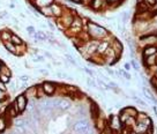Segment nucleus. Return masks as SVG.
<instances>
[{"label": "nucleus", "mask_w": 157, "mask_h": 134, "mask_svg": "<svg viewBox=\"0 0 157 134\" xmlns=\"http://www.w3.org/2000/svg\"><path fill=\"white\" fill-rule=\"evenodd\" d=\"M87 34L89 35L90 40L93 38L94 40H102L105 37H108L109 33L102 25H98L95 22H88L87 23Z\"/></svg>", "instance_id": "1"}, {"label": "nucleus", "mask_w": 157, "mask_h": 134, "mask_svg": "<svg viewBox=\"0 0 157 134\" xmlns=\"http://www.w3.org/2000/svg\"><path fill=\"white\" fill-rule=\"evenodd\" d=\"M72 128L78 134H93V128L88 119H78L74 123Z\"/></svg>", "instance_id": "2"}, {"label": "nucleus", "mask_w": 157, "mask_h": 134, "mask_svg": "<svg viewBox=\"0 0 157 134\" xmlns=\"http://www.w3.org/2000/svg\"><path fill=\"white\" fill-rule=\"evenodd\" d=\"M14 127H15V133L16 134H28L29 128L31 127L28 118L25 117H20L14 120Z\"/></svg>", "instance_id": "3"}, {"label": "nucleus", "mask_w": 157, "mask_h": 134, "mask_svg": "<svg viewBox=\"0 0 157 134\" xmlns=\"http://www.w3.org/2000/svg\"><path fill=\"white\" fill-rule=\"evenodd\" d=\"M73 20H74V15L72 14V13H69V12H64L63 15L58 19L57 23H58V27L60 28V29L66 30L71 27Z\"/></svg>", "instance_id": "4"}, {"label": "nucleus", "mask_w": 157, "mask_h": 134, "mask_svg": "<svg viewBox=\"0 0 157 134\" xmlns=\"http://www.w3.org/2000/svg\"><path fill=\"white\" fill-rule=\"evenodd\" d=\"M54 109L59 111H67L71 108V102L66 98H57L53 99Z\"/></svg>", "instance_id": "5"}, {"label": "nucleus", "mask_w": 157, "mask_h": 134, "mask_svg": "<svg viewBox=\"0 0 157 134\" xmlns=\"http://www.w3.org/2000/svg\"><path fill=\"white\" fill-rule=\"evenodd\" d=\"M15 104H16V106H17L20 113H21V112H23V111L27 109L28 98L25 97V95H19V96L16 97V99H15Z\"/></svg>", "instance_id": "6"}, {"label": "nucleus", "mask_w": 157, "mask_h": 134, "mask_svg": "<svg viewBox=\"0 0 157 134\" xmlns=\"http://www.w3.org/2000/svg\"><path fill=\"white\" fill-rule=\"evenodd\" d=\"M103 56H104V60H105L106 63H109L110 65L113 64L114 61H117V59H118V56L116 55V52H114L111 48H109V49L103 53Z\"/></svg>", "instance_id": "7"}, {"label": "nucleus", "mask_w": 157, "mask_h": 134, "mask_svg": "<svg viewBox=\"0 0 157 134\" xmlns=\"http://www.w3.org/2000/svg\"><path fill=\"white\" fill-rule=\"evenodd\" d=\"M40 87H42V89H43V91H44V94L48 95V96L53 95L54 93H56V90H57L56 85L52 83V82H44Z\"/></svg>", "instance_id": "8"}, {"label": "nucleus", "mask_w": 157, "mask_h": 134, "mask_svg": "<svg viewBox=\"0 0 157 134\" xmlns=\"http://www.w3.org/2000/svg\"><path fill=\"white\" fill-rule=\"evenodd\" d=\"M123 126V123L119 118V116H111L110 118V127L112 129H120Z\"/></svg>", "instance_id": "9"}, {"label": "nucleus", "mask_w": 157, "mask_h": 134, "mask_svg": "<svg viewBox=\"0 0 157 134\" xmlns=\"http://www.w3.org/2000/svg\"><path fill=\"white\" fill-rule=\"evenodd\" d=\"M50 8H51V13H52V16L54 17H57L59 19L63 13H64V10H63V7L59 5V4H52V5L50 6Z\"/></svg>", "instance_id": "10"}, {"label": "nucleus", "mask_w": 157, "mask_h": 134, "mask_svg": "<svg viewBox=\"0 0 157 134\" xmlns=\"http://www.w3.org/2000/svg\"><path fill=\"white\" fill-rule=\"evenodd\" d=\"M109 48H110V42H109L108 40H102L97 45V51H96V53L103 56V53L109 49Z\"/></svg>", "instance_id": "11"}, {"label": "nucleus", "mask_w": 157, "mask_h": 134, "mask_svg": "<svg viewBox=\"0 0 157 134\" xmlns=\"http://www.w3.org/2000/svg\"><path fill=\"white\" fill-rule=\"evenodd\" d=\"M143 57L146 58V57H149V56H154L157 53V46L156 45H147L144 49H143Z\"/></svg>", "instance_id": "12"}, {"label": "nucleus", "mask_w": 157, "mask_h": 134, "mask_svg": "<svg viewBox=\"0 0 157 134\" xmlns=\"http://www.w3.org/2000/svg\"><path fill=\"white\" fill-rule=\"evenodd\" d=\"M110 48L116 52L117 56H119L123 52V45H121V43L118 40H113L112 42H111V44H110Z\"/></svg>", "instance_id": "13"}, {"label": "nucleus", "mask_w": 157, "mask_h": 134, "mask_svg": "<svg viewBox=\"0 0 157 134\" xmlns=\"http://www.w3.org/2000/svg\"><path fill=\"white\" fill-rule=\"evenodd\" d=\"M37 89H38L37 86H31L29 88H27L25 96L27 98H35V97H37Z\"/></svg>", "instance_id": "14"}, {"label": "nucleus", "mask_w": 157, "mask_h": 134, "mask_svg": "<svg viewBox=\"0 0 157 134\" xmlns=\"http://www.w3.org/2000/svg\"><path fill=\"white\" fill-rule=\"evenodd\" d=\"M121 112L123 113H125L126 116H128V117H133V118H136L137 116V110L135 109V108H133V106H128V108H125V109L121 110Z\"/></svg>", "instance_id": "15"}, {"label": "nucleus", "mask_w": 157, "mask_h": 134, "mask_svg": "<svg viewBox=\"0 0 157 134\" xmlns=\"http://www.w3.org/2000/svg\"><path fill=\"white\" fill-rule=\"evenodd\" d=\"M34 2L38 8H42V7H49L54 4V0H35Z\"/></svg>", "instance_id": "16"}, {"label": "nucleus", "mask_w": 157, "mask_h": 134, "mask_svg": "<svg viewBox=\"0 0 157 134\" xmlns=\"http://www.w3.org/2000/svg\"><path fill=\"white\" fill-rule=\"evenodd\" d=\"M104 5H105V0H91L90 2L91 8L95 10H99L101 8H103Z\"/></svg>", "instance_id": "17"}, {"label": "nucleus", "mask_w": 157, "mask_h": 134, "mask_svg": "<svg viewBox=\"0 0 157 134\" xmlns=\"http://www.w3.org/2000/svg\"><path fill=\"white\" fill-rule=\"evenodd\" d=\"M10 37H12V33L10 30H1L0 33V40L1 42H10Z\"/></svg>", "instance_id": "18"}, {"label": "nucleus", "mask_w": 157, "mask_h": 134, "mask_svg": "<svg viewBox=\"0 0 157 134\" xmlns=\"http://www.w3.org/2000/svg\"><path fill=\"white\" fill-rule=\"evenodd\" d=\"M34 38L36 40H39V42H45V40H48V35H46L45 33H43V31L38 30V31H36V33H35Z\"/></svg>", "instance_id": "19"}, {"label": "nucleus", "mask_w": 157, "mask_h": 134, "mask_svg": "<svg viewBox=\"0 0 157 134\" xmlns=\"http://www.w3.org/2000/svg\"><path fill=\"white\" fill-rule=\"evenodd\" d=\"M10 43H13L15 46H19V45H22L23 44V40L21 37H19L17 35H15V34H12V37H10Z\"/></svg>", "instance_id": "20"}, {"label": "nucleus", "mask_w": 157, "mask_h": 134, "mask_svg": "<svg viewBox=\"0 0 157 134\" xmlns=\"http://www.w3.org/2000/svg\"><path fill=\"white\" fill-rule=\"evenodd\" d=\"M90 112H91V116L93 118L97 119L98 118V114H99V108L96 103H91V106H90Z\"/></svg>", "instance_id": "21"}, {"label": "nucleus", "mask_w": 157, "mask_h": 134, "mask_svg": "<svg viewBox=\"0 0 157 134\" xmlns=\"http://www.w3.org/2000/svg\"><path fill=\"white\" fill-rule=\"evenodd\" d=\"M4 45H5L6 50L8 52H10L12 55H16V46L13 43H10V42H4Z\"/></svg>", "instance_id": "22"}, {"label": "nucleus", "mask_w": 157, "mask_h": 134, "mask_svg": "<svg viewBox=\"0 0 157 134\" xmlns=\"http://www.w3.org/2000/svg\"><path fill=\"white\" fill-rule=\"evenodd\" d=\"M7 123H8V120L6 119L4 116H1L0 117V133H2V132L6 131V128H7Z\"/></svg>", "instance_id": "23"}, {"label": "nucleus", "mask_w": 157, "mask_h": 134, "mask_svg": "<svg viewBox=\"0 0 157 134\" xmlns=\"http://www.w3.org/2000/svg\"><path fill=\"white\" fill-rule=\"evenodd\" d=\"M146 65L149 66V67H151V66H154V65H156V55L146 57Z\"/></svg>", "instance_id": "24"}, {"label": "nucleus", "mask_w": 157, "mask_h": 134, "mask_svg": "<svg viewBox=\"0 0 157 134\" xmlns=\"http://www.w3.org/2000/svg\"><path fill=\"white\" fill-rule=\"evenodd\" d=\"M148 7H149V6H148L144 1H141V2H139V4H137V12H139V13H144V12H148Z\"/></svg>", "instance_id": "25"}, {"label": "nucleus", "mask_w": 157, "mask_h": 134, "mask_svg": "<svg viewBox=\"0 0 157 134\" xmlns=\"http://www.w3.org/2000/svg\"><path fill=\"white\" fill-rule=\"evenodd\" d=\"M96 126H97V128L99 131H102L106 127V123H105V120L102 119V118H97V123H96Z\"/></svg>", "instance_id": "26"}, {"label": "nucleus", "mask_w": 157, "mask_h": 134, "mask_svg": "<svg viewBox=\"0 0 157 134\" xmlns=\"http://www.w3.org/2000/svg\"><path fill=\"white\" fill-rule=\"evenodd\" d=\"M39 10H40V13H42L43 15H45V16H52L50 6L49 7H42V8H39Z\"/></svg>", "instance_id": "27"}, {"label": "nucleus", "mask_w": 157, "mask_h": 134, "mask_svg": "<svg viewBox=\"0 0 157 134\" xmlns=\"http://www.w3.org/2000/svg\"><path fill=\"white\" fill-rule=\"evenodd\" d=\"M135 123H136L135 118H133V117H128L127 119L124 121V125H126V126H134Z\"/></svg>", "instance_id": "28"}, {"label": "nucleus", "mask_w": 157, "mask_h": 134, "mask_svg": "<svg viewBox=\"0 0 157 134\" xmlns=\"http://www.w3.org/2000/svg\"><path fill=\"white\" fill-rule=\"evenodd\" d=\"M0 73H2V74H6V75H10V76H12V72H10V70L7 67V66H5V65H1V68H0Z\"/></svg>", "instance_id": "29"}, {"label": "nucleus", "mask_w": 157, "mask_h": 134, "mask_svg": "<svg viewBox=\"0 0 157 134\" xmlns=\"http://www.w3.org/2000/svg\"><path fill=\"white\" fill-rule=\"evenodd\" d=\"M0 81L4 82V83H8V82L10 81V75H6V74L0 73Z\"/></svg>", "instance_id": "30"}, {"label": "nucleus", "mask_w": 157, "mask_h": 134, "mask_svg": "<svg viewBox=\"0 0 157 134\" xmlns=\"http://www.w3.org/2000/svg\"><path fill=\"white\" fill-rule=\"evenodd\" d=\"M143 95H144V96H146V97H147L149 101H151V102H155V98L152 97L151 93H150V91H149L148 89H146V88L143 89Z\"/></svg>", "instance_id": "31"}, {"label": "nucleus", "mask_w": 157, "mask_h": 134, "mask_svg": "<svg viewBox=\"0 0 157 134\" xmlns=\"http://www.w3.org/2000/svg\"><path fill=\"white\" fill-rule=\"evenodd\" d=\"M27 33H28L30 36H34L35 33H36V29H35L33 25H28V27H27Z\"/></svg>", "instance_id": "32"}, {"label": "nucleus", "mask_w": 157, "mask_h": 134, "mask_svg": "<svg viewBox=\"0 0 157 134\" xmlns=\"http://www.w3.org/2000/svg\"><path fill=\"white\" fill-rule=\"evenodd\" d=\"M118 74H120V75H123L124 78H125V79H131V75H129V73H127V72H126V71H123V70H120L119 71V72H117Z\"/></svg>", "instance_id": "33"}, {"label": "nucleus", "mask_w": 157, "mask_h": 134, "mask_svg": "<svg viewBox=\"0 0 157 134\" xmlns=\"http://www.w3.org/2000/svg\"><path fill=\"white\" fill-rule=\"evenodd\" d=\"M97 83H98V85H99V86H101V88H102V89H104V90L109 89V87H108V86H106V83L104 82L103 80H98V81H97Z\"/></svg>", "instance_id": "34"}, {"label": "nucleus", "mask_w": 157, "mask_h": 134, "mask_svg": "<svg viewBox=\"0 0 157 134\" xmlns=\"http://www.w3.org/2000/svg\"><path fill=\"white\" fill-rule=\"evenodd\" d=\"M101 134H112V128L109 127V126H106L105 128L101 131Z\"/></svg>", "instance_id": "35"}, {"label": "nucleus", "mask_w": 157, "mask_h": 134, "mask_svg": "<svg viewBox=\"0 0 157 134\" xmlns=\"http://www.w3.org/2000/svg\"><path fill=\"white\" fill-rule=\"evenodd\" d=\"M87 83H88V86H90V87H97V83H96V81L95 80H93L91 78H88V80H87Z\"/></svg>", "instance_id": "36"}, {"label": "nucleus", "mask_w": 157, "mask_h": 134, "mask_svg": "<svg viewBox=\"0 0 157 134\" xmlns=\"http://www.w3.org/2000/svg\"><path fill=\"white\" fill-rule=\"evenodd\" d=\"M150 82H151V86L157 90V76H152L151 80H150Z\"/></svg>", "instance_id": "37"}, {"label": "nucleus", "mask_w": 157, "mask_h": 134, "mask_svg": "<svg viewBox=\"0 0 157 134\" xmlns=\"http://www.w3.org/2000/svg\"><path fill=\"white\" fill-rule=\"evenodd\" d=\"M20 80H21V81H22V82H28V81H30V76L29 75H21V76H20Z\"/></svg>", "instance_id": "38"}, {"label": "nucleus", "mask_w": 157, "mask_h": 134, "mask_svg": "<svg viewBox=\"0 0 157 134\" xmlns=\"http://www.w3.org/2000/svg\"><path fill=\"white\" fill-rule=\"evenodd\" d=\"M148 6H154L157 4V0H143Z\"/></svg>", "instance_id": "39"}, {"label": "nucleus", "mask_w": 157, "mask_h": 134, "mask_svg": "<svg viewBox=\"0 0 157 134\" xmlns=\"http://www.w3.org/2000/svg\"><path fill=\"white\" fill-rule=\"evenodd\" d=\"M131 65H132V68H134V70H136V71L140 70V66H139V64H137L135 60H133L132 63H131Z\"/></svg>", "instance_id": "40"}, {"label": "nucleus", "mask_w": 157, "mask_h": 134, "mask_svg": "<svg viewBox=\"0 0 157 134\" xmlns=\"http://www.w3.org/2000/svg\"><path fill=\"white\" fill-rule=\"evenodd\" d=\"M10 90H12V91H15V90L17 89L16 82H15V81H10Z\"/></svg>", "instance_id": "41"}, {"label": "nucleus", "mask_w": 157, "mask_h": 134, "mask_svg": "<svg viewBox=\"0 0 157 134\" xmlns=\"http://www.w3.org/2000/svg\"><path fill=\"white\" fill-rule=\"evenodd\" d=\"M124 68H125V71H126V72H128V71L132 70V65H131V63H125V65H124Z\"/></svg>", "instance_id": "42"}, {"label": "nucleus", "mask_w": 157, "mask_h": 134, "mask_svg": "<svg viewBox=\"0 0 157 134\" xmlns=\"http://www.w3.org/2000/svg\"><path fill=\"white\" fill-rule=\"evenodd\" d=\"M6 90H7V87H6V83H4V82H1V81H0V91H2V93H5Z\"/></svg>", "instance_id": "43"}, {"label": "nucleus", "mask_w": 157, "mask_h": 134, "mask_svg": "<svg viewBox=\"0 0 157 134\" xmlns=\"http://www.w3.org/2000/svg\"><path fill=\"white\" fill-rule=\"evenodd\" d=\"M33 60H34V61H44V58L39 55H35V58Z\"/></svg>", "instance_id": "44"}, {"label": "nucleus", "mask_w": 157, "mask_h": 134, "mask_svg": "<svg viewBox=\"0 0 157 134\" xmlns=\"http://www.w3.org/2000/svg\"><path fill=\"white\" fill-rule=\"evenodd\" d=\"M66 58H67V60H68V61H71L73 65H76V61L73 59V57H72L71 55H66Z\"/></svg>", "instance_id": "45"}, {"label": "nucleus", "mask_w": 157, "mask_h": 134, "mask_svg": "<svg viewBox=\"0 0 157 134\" xmlns=\"http://www.w3.org/2000/svg\"><path fill=\"white\" fill-rule=\"evenodd\" d=\"M133 98H134V101H135L136 103H139V104H141V105H146V104H144V102H143V101H141V99H140V98H137V97H133Z\"/></svg>", "instance_id": "46"}, {"label": "nucleus", "mask_w": 157, "mask_h": 134, "mask_svg": "<svg viewBox=\"0 0 157 134\" xmlns=\"http://www.w3.org/2000/svg\"><path fill=\"white\" fill-rule=\"evenodd\" d=\"M108 4H117V2H120L121 0H105Z\"/></svg>", "instance_id": "47"}, {"label": "nucleus", "mask_w": 157, "mask_h": 134, "mask_svg": "<svg viewBox=\"0 0 157 134\" xmlns=\"http://www.w3.org/2000/svg\"><path fill=\"white\" fill-rule=\"evenodd\" d=\"M0 17H1V19H4V17H8L7 12H1V13H0Z\"/></svg>", "instance_id": "48"}, {"label": "nucleus", "mask_w": 157, "mask_h": 134, "mask_svg": "<svg viewBox=\"0 0 157 134\" xmlns=\"http://www.w3.org/2000/svg\"><path fill=\"white\" fill-rule=\"evenodd\" d=\"M71 1H73V2H75V4H81L80 0H71Z\"/></svg>", "instance_id": "49"}, {"label": "nucleus", "mask_w": 157, "mask_h": 134, "mask_svg": "<svg viewBox=\"0 0 157 134\" xmlns=\"http://www.w3.org/2000/svg\"><path fill=\"white\" fill-rule=\"evenodd\" d=\"M81 1V4L83 2V4H87V2H89V0H80Z\"/></svg>", "instance_id": "50"}, {"label": "nucleus", "mask_w": 157, "mask_h": 134, "mask_svg": "<svg viewBox=\"0 0 157 134\" xmlns=\"http://www.w3.org/2000/svg\"><path fill=\"white\" fill-rule=\"evenodd\" d=\"M128 134H139V133H137L136 131H131V132H129Z\"/></svg>", "instance_id": "51"}, {"label": "nucleus", "mask_w": 157, "mask_h": 134, "mask_svg": "<svg viewBox=\"0 0 157 134\" xmlns=\"http://www.w3.org/2000/svg\"><path fill=\"white\" fill-rule=\"evenodd\" d=\"M154 112H155L156 116H157V106H154Z\"/></svg>", "instance_id": "52"}, {"label": "nucleus", "mask_w": 157, "mask_h": 134, "mask_svg": "<svg viewBox=\"0 0 157 134\" xmlns=\"http://www.w3.org/2000/svg\"><path fill=\"white\" fill-rule=\"evenodd\" d=\"M106 71H108V72H109V73H110V74H111V75H113V72H112V71H111V70H109V68H108V70H106Z\"/></svg>", "instance_id": "53"}, {"label": "nucleus", "mask_w": 157, "mask_h": 134, "mask_svg": "<svg viewBox=\"0 0 157 134\" xmlns=\"http://www.w3.org/2000/svg\"><path fill=\"white\" fill-rule=\"evenodd\" d=\"M2 97V91H0V98Z\"/></svg>", "instance_id": "54"}, {"label": "nucleus", "mask_w": 157, "mask_h": 134, "mask_svg": "<svg viewBox=\"0 0 157 134\" xmlns=\"http://www.w3.org/2000/svg\"><path fill=\"white\" fill-rule=\"evenodd\" d=\"M10 134H16V133H15V132H10Z\"/></svg>", "instance_id": "55"}, {"label": "nucleus", "mask_w": 157, "mask_h": 134, "mask_svg": "<svg viewBox=\"0 0 157 134\" xmlns=\"http://www.w3.org/2000/svg\"><path fill=\"white\" fill-rule=\"evenodd\" d=\"M0 68H1V63H0Z\"/></svg>", "instance_id": "56"}, {"label": "nucleus", "mask_w": 157, "mask_h": 134, "mask_svg": "<svg viewBox=\"0 0 157 134\" xmlns=\"http://www.w3.org/2000/svg\"><path fill=\"white\" fill-rule=\"evenodd\" d=\"M30 1H33V2H34V1H35V0H30Z\"/></svg>", "instance_id": "57"}, {"label": "nucleus", "mask_w": 157, "mask_h": 134, "mask_svg": "<svg viewBox=\"0 0 157 134\" xmlns=\"http://www.w3.org/2000/svg\"><path fill=\"white\" fill-rule=\"evenodd\" d=\"M0 42H1V40H0Z\"/></svg>", "instance_id": "58"}, {"label": "nucleus", "mask_w": 157, "mask_h": 134, "mask_svg": "<svg viewBox=\"0 0 157 134\" xmlns=\"http://www.w3.org/2000/svg\"><path fill=\"white\" fill-rule=\"evenodd\" d=\"M0 134H1V133H0Z\"/></svg>", "instance_id": "59"}]
</instances>
